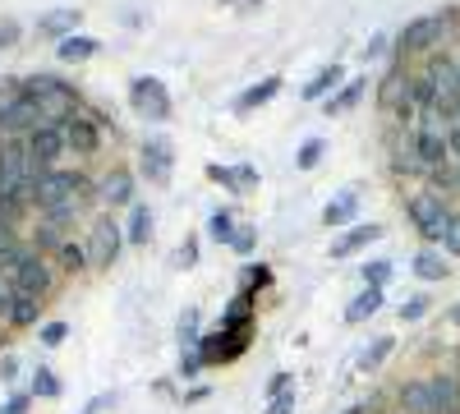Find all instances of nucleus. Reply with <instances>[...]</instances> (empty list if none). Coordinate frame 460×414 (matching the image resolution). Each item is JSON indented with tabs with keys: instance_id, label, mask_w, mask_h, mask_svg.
I'll use <instances>...</instances> for the list:
<instances>
[{
	"instance_id": "aec40b11",
	"label": "nucleus",
	"mask_w": 460,
	"mask_h": 414,
	"mask_svg": "<svg viewBox=\"0 0 460 414\" xmlns=\"http://www.w3.org/2000/svg\"><path fill=\"white\" fill-rule=\"evenodd\" d=\"M377 309H382V290H377V286H368V290H359V295L350 299V309H345V322L359 327V322H368Z\"/></svg>"
},
{
	"instance_id": "de8ad7c7",
	"label": "nucleus",
	"mask_w": 460,
	"mask_h": 414,
	"mask_svg": "<svg viewBox=\"0 0 460 414\" xmlns=\"http://www.w3.org/2000/svg\"><path fill=\"white\" fill-rule=\"evenodd\" d=\"M0 378L14 383V378H19V359H5V364H0Z\"/></svg>"
},
{
	"instance_id": "cd10ccee",
	"label": "nucleus",
	"mask_w": 460,
	"mask_h": 414,
	"mask_svg": "<svg viewBox=\"0 0 460 414\" xmlns=\"http://www.w3.org/2000/svg\"><path fill=\"white\" fill-rule=\"evenodd\" d=\"M125 240H129V244H147V240H152V212H147V207H129Z\"/></svg>"
},
{
	"instance_id": "c03bdc74",
	"label": "nucleus",
	"mask_w": 460,
	"mask_h": 414,
	"mask_svg": "<svg viewBox=\"0 0 460 414\" xmlns=\"http://www.w3.org/2000/svg\"><path fill=\"white\" fill-rule=\"evenodd\" d=\"M19 240H14V225H5V221H0V253H5V249H14Z\"/></svg>"
},
{
	"instance_id": "412c9836",
	"label": "nucleus",
	"mask_w": 460,
	"mask_h": 414,
	"mask_svg": "<svg viewBox=\"0 0 460 414\" xmlns=\"http://www.w3.org/2000/svg\"><path fill=\"white\" fill-rule=\"evenodd\" d=\"M405 97H410V74H405V69H392L387 84H382V92H377V101L387 106V110H401Z\"/></svg>"
},
{
	"instance_id": "2eb2a0df",
	"label": "nucleus",
	"mask_w": 460,
	"mask_h": 414,
	"mask_svg": "<svg viewBox=\"0 0 460 414\" xmlns=\"http://www.w3.org/2000/svg\"><path fill=\"white\" fill-rule=\"evenodd\" d=\"M401 405H405V414H433V387H429V378H410L401 387Z\"/></svg>"
},
{
	"instance_id": "a211bd4d",
	"label": "nucleus",
	"mask_w": 460,
	"mask_h": 414,
	"mask_svg": "<svg viewBox=\"0 0 460 414\" xmlns=\"http://www.w3.org/2000/svg\"><path fill=\"white\" fill-rule=\"evenodd\" d=\"M355 216H359V194H355V189H341V194L327 203V212H323L327 225H350Z\"/></svg>"
},
{
	"instance_id": "09e8293b",
	"label": "nucleus",
	"mask_w": 460,
	"mask_h": 414,
	"mask_svg": "<svg viewBox=\"0 0 460 414\" xmlns=\"http://www.w3.org/2000/svg\"><path fill=\"white\" fill-rule=\"evenodd\" d=\"M102 410H111V396H97V401H93L84 414H102Z\"/></svg>"
},
{
	"instance_id": "b1692460",
	"label": "nucleus",
	"mask_w": 460,
	"mask_h": 414,
	"mask_svg": "<svg viewBox=\"0 0 460 414\" xmlns=\"http://www.w3.org/2000/svg\"><path fill=\"white\" fill-rule=\"evenodd\" d=\"M364 92H368V84H364V79H355V84H345L341 92H332V97L323 101V110H327V116H341V110H350Z\"/></svg>"
},
{
	"instance_id": "6e6552de",
	"label": "nucleus",
	"mask_w": 460,
	"mask_h": 414,
	"mask_svg": "<svg viewBox=\"0 0 460 414\" xmlns=\"http://www.w3.org/2000/svg\"><path fill=\"white\" fill-rule=\"evenodd\" d=\"M28 153H32V162L42 166V171H56V166H60V157L69 153L65 125H37V129L28 134Z\"/></svg>"
},
{
	"instance_id": "9d476101",
	"label": "nucleus",
	"mask_w": 460,
	"mask_h": 414,
	"mask_svg": "<svg viewBox=\"0 0 460 414\" xmlns=\"http://www.w3.org/2000/svg\"><path fill=\"white\" fill-rule=\"evenodd\" d=\"M447 28H451V19H447V14L414 19V23L401 32V56H410V51H429L433 42H442V37H447Z\"/></svg>"
},
{
	"instance_id": "f03ea898",
	"label": "nucleus",
	"mask_w": 460,
	"mask_h": 414,
	"mask_svg": "<svg viewBox=\"0 0 460 414\" xmlns=\"http://www.w3.org/2000/svg\"><path fill=\"white\" fill-rule=\"evenodd\" d=\"M405 216H410V225L419 231V240H429V244H442L447 240V231H451V207H447V198L438 194V189H429V194H410L405 198Z\"/></svg>"
},
{
	"instance_id": "9b49d317",
	"label": "nucleus",
	"mask_w": 460,
	"mask_h": 414,
	"mask_svg": "<svg viewBox=\"0 0 460 414\" xmlns=\"http://www.w3.org/2000/svg\"><path fill=\"white\" fill-rule=\"evenodd\" d=\"M410 143H414V157L424 162V171H442V166H451V153H447V134L410 129Z\"/></svg>"
},
{
	"instance_id": "20e7f679",
	"label": "nucleus",
	"mask_w": 460,
	"mask_h": 414,
	"mask_svg": "<svg viewBox=\"0 0 460 414\" xmlns=\"http://www.w3.org/2000/svg\"><path fill=\"white\" fill-rule=\"evenodd\" d=\"M10 281H14V290L19 295H42L47 299V290H51V268L42 262V253L37 249H14V262H10Z\"/></svg>"
},
{
	"instance_id": "423d86ee",
	"label": "nucleus",
	"mask_w": 460,
	"mask_h": 414,
	"mask_svg": "<svg viewBox=\"0 0 460 414\" xmlns=\"http://www.w3.org/2000/svg\"><path fill=\"white\" fill-rule=\"evenodd\" d=\"M129 101H134V110L143 120H152V125H162V120H171V92H166V84L162 79H134V88H129Z\"/></svg>"
},
{
	"instance_id": "c9c22d12",
	"label": "nucleus",
	"mask_w": 460,
	"mask_h": 414,
	"mask_svg": "<svg viewBox=\"0 0 460 414\" xmlns=\"http://www.w3.org/2000/svg\"><path fill=\"white\" fill-rule=\"evenodd\" d=\"M14 299H19V290H14V281L0 272V318L10 322V309H14Z\"/></svg>"
},
{
	"instance_id": "473e14b6",
	"label": "nucleus",
	"mask_w": 460,
	"mask_h": 414,
	"mask_svg": "<svg viewBox=\"0 0 460 414\" xmlns=\"http://www.w3.org/2000/svg\"><path fill=\"white\" fill-rule=\"evenodd\" d=\"M203 368H208V359H203V346H194V350H184V355H180V373H184V378H199Z\"/></svg>"
},
{
	"instance_id": "393cba45",
	"label": "nucleus",
	"mask_w": 460,
	"mask_h": 414,
	"mask_svg": "<svg viewBox=\"0 0 460 414\" xmlns=\"http://www.w3.org/2000/svg\"><path fill=\"white\" fill-rule=\"evenodd\" d=\"M208 235L217 240V244H230V240H235L240 231H235V212H230V207H217L212 216H208Z\"/></svg>"
},
{
	"instance_id": "864d4df0",
	"label": "nucleus",
	"mask_w": 460,
	"mask_h": 414,
	"mask_svg": "<svg viewBox=\"0 0 460 414\" xmlns=\"http://www.w3.org/2000/svg\"><path fill=\"white\" fill-rule=\"evenodd\" d=\"M451 180H456V189H460V166H451Z\"/></svg>"
},
{
	"instance_id": "f3484780",
	"label": "nucleus",
	"mask_w": 460,
	"mask_h": 414,
	"mask_svg": "<svg viewBox=\"0 0 460 414\" xmlns=\"http://www.w3.org/2000/svg\"><path fill=\"white\" fill-rule=\"evenodd\" d=\"M65 138H69L74 153H97V125H93L88 116H74V120H65Z\"/></svg>"
},
{
	"instance_id": "e433bc0d",
	"label": "nucleus",
	"mask_w": 460,
	"mask_h": 414,
	"mask_svg": "<svg viewBox=\"0 0 460 414\" xmlns=\"http://www.w3.org/2000/svg\"><path fill=\"white\" fill-rule=\"evenodd\" d=\"M65 336H69V322H47L42 327V346H60Z\"/></svg>"
},
{
	"instance_id": "bb28decb",
	"label": "nucleus",
	"mask_w": 460,
	"mask_h": 414,
	"mask_svg": "<svg viewBox=\"0 0 460 414\" xmlns=\"http://www.w3.org/2000/svg\"><path fill=\"white\" fill-rule=\"evenodd\" d=\"M336 84H345V69H341V65H332V69H323V74H318V79H309V88H304V101L327 97Z\"/></svg>"
},
{
	"instance_id": "ddd939ff",
	"label": "nucleus",
	"mask_w": 460,
	"mask_h": 414,
	"mask_svg": "<svg viewBox=\"0 0 460 414\" xmlns=\"http://www.w3.org/2000/svg\"><path fill=\"white\" fill-rule=\"evenodd\" d=\"M79 23H84L79 10H47L42 19H37V32H42V37H56V42H65V37L79 32Z\"/></svg>"
},
{
	"instance_id": "7c9ffc66",
	"label": "nucleus",
	"mask_w": 460,
	"mask_h": 414,
	"mask_svg": "<svg viewBox=\"0 0 460 414\" xmlns=\"http://www.w3.org/2000/svg\"><path fill=\"white\" fill-rule=\"evenodd\" d=\"M194 346H203L199 341V309H184V318H180V350H194Z\"/></svg>"
},
{
	"instance_id": "f704fd0d",
	"label": "nucleus",
	"mask_w": 460,
	"mask_h": 414,
	"mask_svg": "<svg viewBox=\"0 0 460 414\" xmlns=\"http://www.w3.org/2000/svg\"><path fill=\"white\" fill-rule=\"evenodd\" d=\"M364 281L382 290V286L392 281V262H382V258H377V262H368V268H364Z\"/></svg>"
},
{
	"instance_id": "4468645a",
	"label": "nucleus",
	"mask_w": 460,
	"mask_h": 414,
	"mask_svg": "<svg viewBox=\"0 0 460 414\" xmlns=\"http://www.w3.org/2000/svg\"><path fill=\"white\" fill-rule=\"evenodd\" d=\"M377 235H382V225H377V221H368V225H350V231H345V235L332 244V258H350V253L368 249Z\"/></svg>"
},
{
	"instance_id": "a878e982",
	"label": "nucleus",
	"mask_w": 460,
	"mask_h": 414,
	"mask_svg": "<svg viewBox=\"0 0 460 414\" xmlns=\"http://www.w3.org/2000/svg\"><path fill=\"white\" fill-rule=\"evenodd\" d=\"M42 304H47L42 295H19V299H14V309H10V322H14V327H32L37 313H42Z\"/></svg>"
},
{
	"instance_id": "a18cd8bd",
	"label": "nucleus",
	"mask_w": 460,
	"mask_h": 414,
	"mask_svg": "<svg viewBox=\"0 0 460 414\" xmlns=\"http://www.w3.org/2000/svg\"><path fill=\"white\" fill-rule=\"evenodd\" d=\"M230 249H235V253H249V249H253V235H249V231H240L235 240H230Z\"/></svg>"
},
{
	"instance_id": "c756f323",
	"label": "nucleus",
	"mask_w": 460,
	"mask_h": 414,
	"mask_svg": "<svg viewBox=\"0 0 460 414\" xmlns=\"http://www.w3.org/2000/svg\"><path fill=\"white\" fill-rule=\"evenodd\" d=\"M32 396H42V401H56L60 396V378H56L51 368H37L32 373Z\"/></svg>"
},
{
	"instance_id": "79ce46f5",
	"label": "nucleus",
	"mask_w": 460,
	"mask_h": 414,
	"mask_svg": "<svg viewBox=\"0 0 460 414\" xmlns=\"http://www.w3.org/2000/svg\"><path fill=\"white\" fill-rule=\"evenodd\" d=\"M447 153H451V166H460V125H451L447 134Z\"/></svg>"
},
{
	"instance_id": "2f4dec72",
	"label": "nucleus",
	"mask_w": 460,
	"mask_h": 414,
	"mask_svg": "<svg viewBox=\"0 0 460 414\" xmlns=\"http://www.w3.org/2000/svg\"><path fill=\"white\" fill-rule=\"evenodd\" d=\"M392 350H396V341H392V336H377V341H373V346L364 350V368H377V364L387 359Z\"/></svg>"
},
{
	"instance_id": "ea45409f",
	"label": "nucleus",
	"mask_w": 460,
	"mask_h": 414,
	"mask_svg": "<svg viewBox=\"0 0 460 414\" xmlns=\"http://www.w3.org/2000/svg\"><path fill=\"white\" fill-rule=\"evenodd\" d=\"M442 249H447V253H456V258H460V212H456V216H451V231H447V240H442Z\"/></svg>"
},
{
	"instance_id": "a19ab883",
	"label": "nucleus",
	"mask_w": 460,
	"mask_h": 414,
	"mask_svg": "<svg viewBox=\"0 0 460 414\" xmlns=\"http://www.w3.org/2000/svg\"><path fill=\"white\" fill-rule=\"evenodd\" d=\"M199 262V240H184V249H180V268H194Z\"/></svg>"
},
{
	"instance_id": "72a5a7b5",
	"label": "nucleus",
	"mask_w": 460,
	"mask_h": 414,
	"mask_svg": "<svg viewBox=\"0 0 460 414\" xmlns=\"http://www.w3.org/2000/svg\"><path fill=\"white\" fill-rule=\"evenodd\" d=\"M295 162H299V171H314V166L323 162V138H309V143H304Z\"/></svg>"
},
{
	"instance_id": "1a4fd4ad",
	"label": "nucleus",
	"mask_w": 460,
	"mask_h": 414,
	"mask_svg": "<svg viewBox=\"0 0 460 414\" xmlns=\"http://www.w3.org/2000/svg\"><path fill=\"white\" fill-rule=\"evenodd\" d=\"M120 225H115V216H97L93 231H88V262L93 268H111L115 258H120Z\"/></svg>"
},
{
	"instance_id": "8fccbe9b",
	"label": "nucleus",
	"mask_w": 460,
	"mask_h": 414,
	"mask_svg": "<svg viewBox=\"0 0 460 414\" xmlns=\"http://www.w3.org/2000/svg\"><path fill=\"white\" fill-rule=\"evenodd\" d=\"M14 37H19V32H14V28L5 23V28H0V47H10V42H14Z\"/></svg>"
},
{
	"instance_id": "39448f33",
	"label": "nucleus",
	"mask_w": 460,
	"mask_h": 414,
	"mask_svg": "<svg viewBox=\"0 0 460 414\" xmlns=\"http://www.w3.org/2000/svg\"><path fill=\"white\" fill-rule=\"evenodd\" d=\"M37 125H47L37 97L19 92V97H5V101H0V134H5V138H28Z\"/></svg>"
},
{
	"instance_id": "0eeeda50",
	"label": "nucleus",
	"mask_w": 460,
	"mask_h": 414,
	"mask_svg": "<svg viewBox=\"0 0 460 414\" xmlns=\"http://www.w3.org/2000/svg\"><path fill=\"white\" fill-rule=\"evenodd\" d=\"M138 166L152 184H166L171 171H175V143L166 134H147V143L138 147Z\"/></svg>"
},
{
	"instance_id": "f257e3e1",
	"label": "nucleus",
	"mask_w": 460,
	"mask_h": 414,
	"mask_svg": "<svg viewBox=\"0 0 460 414\" xmlns=\"http://www.w3.org/2000/svg\"><path fill=\"white\" fill-rule=\"evenodd\" d=\"M28 97H37V106H42V120L47 125H65L79 116V97H74V88L65 79H56V74H37V79L23 84Z\"/></svg>"
},
{
	"instance_id": "4c0bfd02",
	"label": "nucleus",
	"mask_w": 460,
	"mask_h": 414,
	"mask_svg": "<svg viewBox=\"0 0 460 414\" xmlns=\"http://www.w3.org/2000/svg\"><path fill=\"white\" fill-rule=\"evenodd\" d=\"M424 313H429V299H410V304L401 309V322H419Z\"/></svg>"
},
{
	"instance_id": "f8f14e48",
	"label": "nucleus",
	"mask_w": 460,
	"mask_h": 414,
	"mask_svg": "<svg viewBox=\"0 0 460 414\" xmlns=\"http://www.w3.org/2000/svg\"><path fill=\"white\" fill-rule=\"evenodd\" d=\"M433 414H460V378L456 373H433Z\"/></svg>"
},
{
	"instance_id": "5fc2aeb1",
	"label": "nucleus",
	"mask_w": 460,
	"mask_h": 414,
	"mask_svg": "<svg viewBox=\"0 0 460 414\" xmlns=\"http://www.w3.org/2000/svg\"><path fill=\"white\" fill-rule=\"evenodd\" d=\"M456 125H460V116H456Z\"/></svg>"
},
{
	"instance_id": "5701e85b",
	"label": "nucleus",
	"mask_w": 460,
	"mask_h": 414,
	"mask_svg": "<svg viewBox=\"0 0 460 414\" xmlns=\"http://www.w3.org/2000/svg\"><path fill=\"white\" fill-rule=\"evenodd\" d=\"M410 268H414V277H419V281H447V272H451L442 253H414Z\"/></svg>"
},
{
	"instance_id": "49530a36",
	"label": "nucleus",
	"mask_w": 460,
	"mask_h": 414,
	"mask_svg": "<svg viewBox=\"0 0 460 414\" xmlns=\"http://www.w3.org/2000/svg\"><path fill=\"white\" fill-rule=\"evenodd\" d=\"M0 414H28V396H10V405L0 410Z\"/></svg>"
},
{
	"instance_id": "58836bf2",
	"label": "nucleus",
	"mask_w": 460,
	"mask_h": 414,
	"mask_svg": "<svg viewBox=\"0 0 460 414\" xmlns=\"http://www.w3.org/2000/svg\"><path fill=\"white\" fill-rule=\"evenodd\" d=\"M267 414H295V392H281V396H272Z\"/></svg>"
},
{
	"instance_id": "3c124183",
	"label": "nucleus",
	"mask_w": 460,
	"mask_h": 414,
	"mask_svg": "<svg viewBox=\"0 0 460 414\" xmlns=\"http://www.w3.org/2000/svg\"><path fill=\"white\" fill-rule=\"evenodd\" d=\"M345 414H373V405H355V410H345Z\"/></svg>"
},
{
	"instance_id": "4be33fe9",
	"label": "nucleus",
	"mask_w": 460,
	"mask_h": 414,
	"mask_svg": "<svg viewBox=\"0 0 460 414\" xmlns=\"http://www.w3.org/2000/svg\"><path fill=\"white\" fill-rule=\"evenodd\" d=\"M56 56H60L65 65H79V60H93V56H97V42H93V37L74 32V37H65V42L56 47Z\"/></svg>"
},
{
	"instance_id": "7ed1b4c3",
	"label": "nucleus",
	"mask_w": 460,
	"mask_h": 414,
	"mask_svg": "<svg viewBox=\"0 0 460 414\" xmlns=\"http://www.w3.org/2000/svg\"><path fill=\"white\" fill-rule=\"evenodd\" d=\"M93 194V184H88V175H79V171H42L32 180V203L42 207V212H51V207H60V203H79V198H88Z\"/></svg>"
},
{
	"instance_id": "6ab92c4d",
	"label": "nucleus",
	"mask_w": 460,
	"mask_h": 414,
	"mask_svg": "<svg viewBox=\"0 0 460 414\" xmlns=\"http://www.w3.org/2000/svg\"><path fill=\"white\" fill-rule=\"evenodd\" d=\"M102 203H111V207H120V203H129L134 198V175H125V171H111L106 180H102Z\"/></svg>"
},
{
	"instance_id": "603ef678",
	"label": "nucleus",
	"mask_w": 460,
	"mask_h": 414,
	"mask_svg": "<svg viewBox=\"0 0 460 414\" xmlns=\"http://www.w3.org/2000/svg\"><path fill=\"white\" fill-rule=\"evenodd\" d=\"M451 327H456V331H460V304H456V309H451Z\"/></svg>"
},
{
	"instance_id": "37998d69",
	"label": "nucleus",
	"mask_w": 460,
	"mask_h": 414,
	"mask_svg": "<svg viewBox=\"0 0 460 414\" xmlns=\"http://www.w3.org/2000/svg\"><path fill=\"white\" fill-rule=\"evenodd\" d=\"M267 281H272V272H267V268H249L244 272V286H267Z\"/></svg>"
},
{
	"instance_id": "c85d7f7f",
	"label": "nucleus",
	"mask_w": 460,
	"mask_h": 414,
	"mask_svg": "<svg viewBox=\"0 0 460 414\" xmlns=\"http://www.w3.org/2000/svg\"><path fill=\"white\" fill-rule=\"evenodd\" d=\"M56 253H60V262H65L69 272H84V268H93V262H88V244H74V240H65Z\"/></svg>"
},
{
	"instance_id": "dca6fc26",
	"label": "nucleus",
	"mask_w": 460,
	"mask_h": 414,
	"mask_svg": "<svg viewBox=\"0 0 460 414\" xmlns=\"http://www.w3.org/2000/svg\"><path fill=\"white\" fill-rule=\"evenodd\" d=\"M281 92V79H262V84H253L249 92H240V101H235V116H253L258 106H267Z\"/></svg>"
}]
</instances>
